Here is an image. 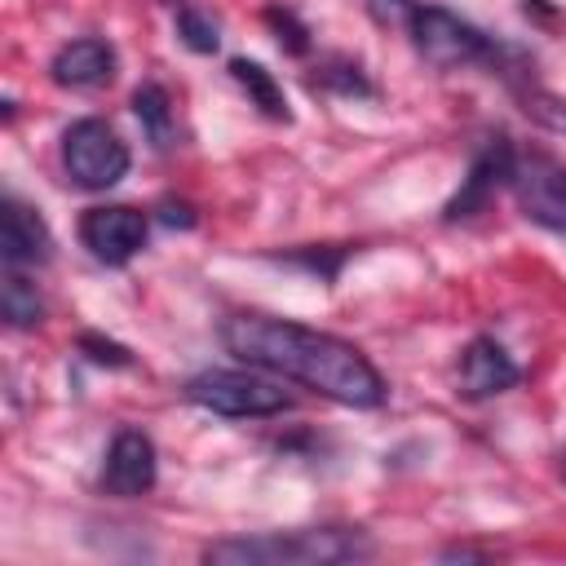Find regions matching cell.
Masks as SVG:
<instances>
[{
  "label": "cell",
  "instance_id": "obj_1",
  "mask_svg": "<svg viewBox=\"0 0 566 566\" xmlns=\"http://www.w3.org/2000/svg\"><path fill=\"white\" fill-rule=\"evenodd\" d=\"M221 345L261 371L301 380L345 407H380L389 385L367 363V354L332 332L274 318V314H230L221 323Z\"/></svg>",
  "mask_w": 566,
  "mask_h": 566
},
{
  "label": "cell",
  "instance_id": "obj_2",
  "mask_svg": "<svg viewBox=\"0 0 566 566\" xmlns=\"http://www.w3.org/2000/svg\"><path fill=\"white\" fill-rule=\"evenodd\" d=\"M376 544L358 526H296L265 535H234L203 548V562L217 566H327L371 557Z\"/></svg>",
  "mask_w": 566,
  "mask_h": 566
},
{
  "label": "cell",
  "instance_id": "obj_3",
  "mask_svg": "<svg viewBox=\"0 0 566 566\" xmlns=\"http://www.w3.org/2000/svg\"><path fill=\"white\" fill-rule=\"evenodd\" d=\"M186 398L226 420H261V416H279L292 407V394L283 385L252 376V371H230V367H208L190 376Z\"/></svg>",
  "mask_w": 566,
  "mask_h": 566
},
{
  "label": "cell",
  "instance_id": "obj_4",
  "mask_svg": "<svg viewBox=\"0 0 566 566\" xmlns=\"http://www.w3.org/2000/svg\"><path fill=\"white\" fill-rule=\"evenodd\" d=\"M62 164H66V177L84 190H111L115 181H124L128 172V146L124 137L97 119V115H84L75 124H66L62 133Z\"/></svg>",
  "mask_w": 566,
  "mask_h": 566
},
{
  "label": "cell",
  "instance_id": "obj_5",
  "mask_svg": "<svg viewBox=\"0 0 566 566\" xmlns=\"http://www.w3.org/2000/svg\"><path fill=\"white\" fill-rule=\"evenodd\" d=\"M411 22V44L416 53L438 66V71H451V66H469V62H486L491 57V35L478 31L469 18L442 9V4H416V13L407 18Z\"/></svg>",
  "mask_w": 566,
  "mask_h": 566
},
{
  "label": "cell",
  "instance_id": "obj_6",
  "mask_svg": "<svg viewBox=\"0 0 566 566\" xmlns=\"http://www.w3.org/2000/svg\"><path fill=\"white\" fill-rule=\"evenodd\" d=\"M509 190H513L522 217H531L535 226H544L553 234H566V164L562 159H553L544 150H517Z\"/></svg>",
  "mask_w": 566,
  "mask_h": 566
},
{
  "label": "cell",
  "instance_id": "obj_7",
  "mask_svg": "<svg viewBox=\"0 0 566 566\" xmlns=\"http://www.w3.org/2000/svg\"><path fill=\"white\" fill-rule=\"evenodd\" d=\"M146 234H150L146 212H137L128 203H102L80 217V243L102 265H128L146 248Z\"/></svg>",
  "mask_w": 566,
  "mask_h": 566
},
{
  "label": "cell",
  "instance_id": "obj_8",
  "mask_svg": "<svg viewBox=\"0 0 566 566\" xmlns=\"http://www.w3.org/2000/svg\"><path fill=\"white\" fill-rule=\"evenodd\" d=\"M513 155H517V150H513V142H509L504 133L486 137V142L478 146V155H473V164H469L460 190L447 199L442 221H469V217H478V212L486 208V199L495 195V186H509Z\"/></svg>",
  "mask_w": 566,
  "mask_h": 566
},
{
  "label": "cell",
  "instance_id": "obj_9",
  "mask_svg": "<svg viewBox=\"0 0 566 566\" xmlns=\"http://www.w3.org/2000/svg\"><path fill=\"white\" fill-rule=\"evenodd\" d=\"M155 473H159L155 442L142 429H119L111 438V451H106V464H102V491L119 495V500H133V495H146L155 486Z\"/></svg>",
  "mask_w": 566,
  "mask_h": 566
},
{
  "label": "cell",
  "instance_id": "obj_10",
  "mask_svg": "<svg viewBox=\"0 0 566 566\" xmlns=\"http://www.w3.org/2000/svg\"><path fill=\"white\" fill-rule=\"evenodd\" d=\"M49 256H53V234H49L44 217L31 203L4 195V208H0V261H4V270L44 265Z\"/></svg>",
  "mask_w": 566,
  "mask_h": 566
},
{
  "label": "cell",
  "instance_id": "obj_11",
  "mask_svg": "<svg viewBox=\"0 0 566 566\" xmlns=\"http://www.w3.org/2000/svg\"><path fill=\"white\" fill-rule=\"evenodd\" d=\"M522 380V367L509 358V349L491 336H473L460 354V389L464 398H495Z\"/></svg>",
  "mask_w": 566,
  "mask_h": 566
},
{
  "label": "cell",
  "instance_id": "obj_12",
  "mask_svg": "<svg viewBox=\"0 0 566 566\" xmlns=\"http://www.w3.org/2000/svg\"><path fill=\"white\" fill-rule=\"evenodd\" d=\"M49 75L62 88H102V84L115 80V49L106 40H97V35L71 40V44H62L53 53Z\"/></svg>",
  "mask_w": 566,
  "mask_h": 566
},
{
  "label": "cell",
  "instance_id": "obj_13",
  "mask_svg": "<svg viewBox=\"0 0 566 566\" xmlns=\"http://www.w3.org/2000/svg\"><path fill=\"white\" fill-rule=\"evenodd\" d=\"M230 75H234V84L252 97V106H256L265 119H279V124L292 119V111H287V93H283V84L274 80V71H265V66L252 62V57H234V62H230Z\"/></svg>",
  "mask_w": 566,
  "mask_h": 566
},
{
  "label": "cell",
  "instance_id": "obj_14",
  "mask_svg": "<svg viewBox=\"0 0 566 566\" xmlns=\"http://www.w3.org/2000/svg\"><path fill=\"white\" fill-rule=\"evenodd\" d=\"M133 115L146 133V142L155 150H172L177 146V119H172V97L164 84H142L133 93Z\"/></svg>",
  "mask_w": 566,
  "mask_h": 566
},
{
  "label": "cell",
  "instance_id": "obj_15",
  "mask_svg": "<svg viewBox=\"0 0 566 566\" xmlns=\"http://www.w3.org/2000/svg\"><path fill=\"white\" fill-rule=\"evenodd\" d=\"M0 314H4V323L18 327V332L44 323V301H40V292H35V283H31L27 274L4 270V279H0Z\"/></svg>",
  "mask_w": 566,
  "mask_h": 566
},
{
  "label": "cell",
  "instance_id": "obj_16",
  "mask_svg": "<svg viewBox=\"0 0 566 566\" xmlns=\"http://www.w3.org/2000/svg\"><path fill=\"white\" fill-rule=\"evenodd\" d=\"M177 35L190 53H217L221 49V22L212 13H203L199 4H181L177 9Z\"/></svg>",
  "mask_w": 566,
  "mask_h": 566
},
{
  "label": "cell",
  "instance_id": "obj_17",
  "mask_svg": "<svg viewBox=\"0 0 566 566\" xmlns=\"http://www.w3.org/2000/svg\"><path fill=\"white\" fill-rule=\"evenodd\" d=\"M314 84H323V88H332V93H340V97H376V84H371V80L363 75V66L349 62V57H327L323 71L314 75Z\"/></svg>",
  "mask_w": 566,
  "mask_h": 566
},
{
  "label": "cell",
  "instance_id": "obj_18",
  "mask_svg": "<svg viewBox=\"0 0 566 566\" xmlns=\"http://www.w3.org/2000/svg\"><path fill=\"white\" fill-rule=\"evenodd\" d=\"M265 27L274 31V40H279L283 53H292V57H305V53H310V27H305L292 9L270 4V9H265Z\"/></svg>",
  "mask_w": 566,
  "mask_h": 566
},
{
  "label": "cell",
  "instance_id": "obj_19",
  "mask_svg": "<svg viewBox=\"0 0 566 566\" xmlns=\"http://www.w3.org/2000/svg\"><path fill=\"white\" fill-rule=\"evenodd\" d=\"M80 354L88 358V363H97V367H133V349L128 345H119V340H111V336H102V332H80Z\"/></svg>",
  "mask_w": 566,
  "mask_h": 566
},
{
  "label": "cell",
  "instance_id": "obj_20",
  "mask_svg": "<svg viewBox=\"0 0 566 566\" xmlns=\"http://www.w3.org/2000/svg\"><path fill=\"white\" fill-rule=\"evenodd\" d=\"M345 256H349V248H332V252H323V248H296V252H287L283 261H287V265H305V270L318 274V279H336V270H340Z\"/></svg>",
  "mask_w": 566,
  "mask_h": 566
},
{
  "label": "cell",
  "instance_id": "obj_21",
  "mask_svg": "<svg viewBox=\"0 0 566 566\" xmlns=\"http://www.w3.org/2000/svg\"><path fill=\"white\" fill-rule=\"evenodd\" d=\"M155 221L168 226V230H195L199 217H195V208H190L186 199H172V195H168V199L155 203Z\"/></svg>",
  "mask_w": 566,
  "mask_h": 566
},
{
  "label": "cell",
  "instance_id": "obj_22",
  "mask_svg": "<svg viewBox=\"0 0 566 566\" xmlns=\"http://www.w3.org/2000/svg\"><path fill=\"white\" fill-rule=\"evenodd\" d=\"M367 13L380 27H394V22H407L416 13V0H367Z\"/></svg>",
  "mask_w": 566,
  "mask_h": 566
},
{
  "label": "cell",
  "instance_id": "obj_23",
  "mask_svg": "<svg viewBox=\"0 0 566 566\" xmlns=\"http://www.w3.org/2000/svg\"><path fill=\"white\" fill-rule=\"evenodd\" d=\"M442 557H460V562H469V557H486V553H473V548H442Z\"/></svg>",
  "mask_w": 566,
  "mask_h": 566
},
{
  "label": "cell",
  "instance_id": "obj_24",
  "mask_svg": "<svg viewBox=\"0 0 566 566\" xmlns=\"http://www.w3.org/2000/svg\"><path fill=\"white\" fill-rule=\"evenodd\" d=\"M562 473H566V464H562Z\"/></svg>",
  "mask_w": 566,
  "mask_h": 566
}]
</instances>
